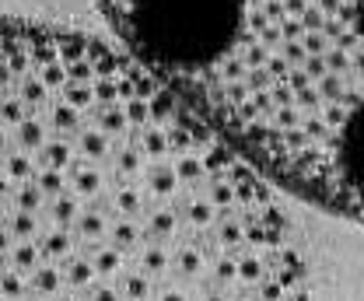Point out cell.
<instances>
[{"label":"cell","mask_w":364,"mask_h":301,"mask_svg":"<svg viewBox=\"0 0 364 301\" xmlns=\"http://www.w3.org/2000/svg\"><path fill=\"white\" fill-rule=\"evenodd\" d=\"M39 249H43V259H67L74 253V245L81 242L74 231H67V228H49V231H39Z\"/></svg>","instance_id":"2"},{"label":"cell","mask_w":364,"mask_h":301,"mask_svg":"<svg viewBox=\"0 0 364 301\" xmlns=\"http://www.w3.org/2000/svg\"><path fill=\"white\" fill-rule=\"evenodd\" d=\"M11 263H14V270H21V273L39 270V266H43V249H39V242H36V238H32V242H14Z\"/></svg>","instance_id":"5"},{"label":"cell","mask_w":364,"mask_h":301,"mask_svg":"<svg viewBox=\"0 0 364 301\" xmlns=\"http://www.w3.org/2000/svg\"><path fill=\"white\" fill-rule=\"evenodd\" d=\"M25 280H21V270H0V298H21L25 295Z\"/></svg>","instance_id":"7"},{"label":"cell","mask_w":364,"mask_h":301,"mask_svg":"<svg viewBox=\"0 0 364 301\" xmlns=\"http://www.w3.org/2000/svg\"><path fill=\"white\" fill-rule=\"evenodd\" d=\"M127 53L252 169L364 221V0H98Z\"/></svg>","instance_id":"1"},{"label":"cell","mask_w":364,"mask_h":301,"mask_svg":"<svg viewBox=\"0 0 364 301\" xmlns=\"http://www.w3.org/2000/svg\"><path fill=\"white\" fill-rule=\"evenodd\" d=\"M46 211H49V207H46ZM43 214L14 207V214H11V235H14V242H32V238H39V231H43V228H39V217Z\"/></svg>","instance_id":"3"},{"label":"cell","mask_w":364,"mask_h":301,"mask_svg":"<svg viewBox=\"0 0 364 301\" xmlns=\"http://www.w3.org/2000/svg\"><path fill=\"white\" fill-rule=\"evenodd\" d=\"M60 273L67 277L70 287H88L91 280H95V263H91L88 256H67Z\"/></svg>","instance_id":"4"},{"label":"cell","mask_w":364,"mask_h":301,"mask_svg":"<svg viewBox=\"0 0 364 301\" xmlns=\"http://www.w3.org/2000/svg\"><path fill=\"white\" fill-rule=\"evenodd\" d=\"M60 301H81V298H60Z\"/></svg>","instance_id":"8"},{"label":"cell","mask_w":364,"mask_h":301,"mask_svg":"<svg viewBox=\"0 0 364 301\" xmlns=\"http://www.w3.org/2000/svg\"><path fill=\"white\" fill-rule=\"evenodd\" d=\"M60 280H63V273H60L56 266H39V270H32L28 287H32L36 295H56V291H60Z\"/></svg>","instance_id":"6"}]
</instances>
